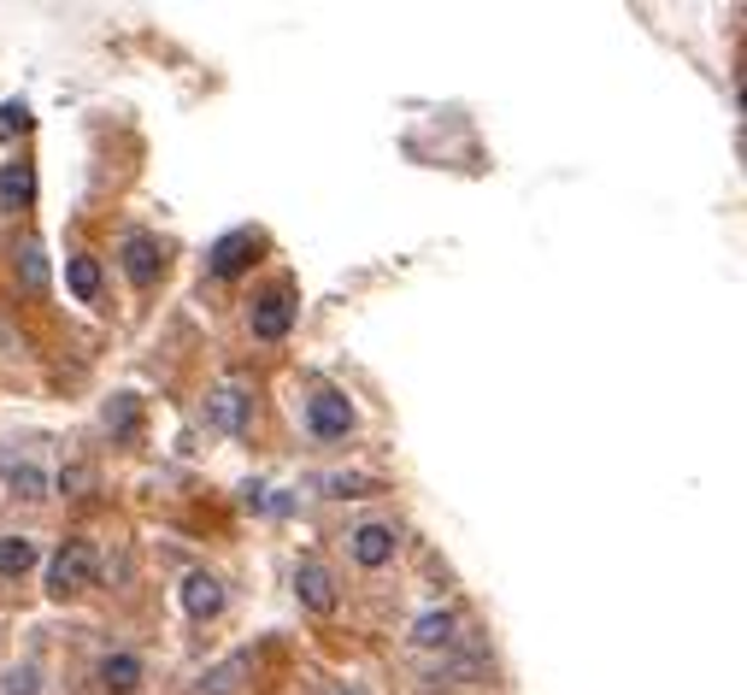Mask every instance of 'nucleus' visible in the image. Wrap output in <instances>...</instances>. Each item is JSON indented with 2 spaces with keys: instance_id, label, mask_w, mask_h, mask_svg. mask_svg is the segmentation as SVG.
Returning a JSON list of instances; mask_svg holds the SVG:
<instances>
[{
  "instance_id": "f257e3e1",
  "label": "nucleus",
  "mask_w": 747,
  "mask_h": 695,
  "mask_svg": "<svg viewBox=\"0 0 747 695\" xmlns=\"http://www.w3.org/2000/svg\"><path fill=\"white\" fill-rule=\"evenodd\" d=\"M95 571H100L95 548L89 542H66L53 555V566H48V589H53V596H77L82 584H95Z\"/></svg>"
},
{
  "instance_id": "f03ea898",
  "label": "nucleus",
  "mask_w": 747,
  "mask_h": 695,
  "mask_svg": "<svg viewBox=\"0 0 747 695\" xmlns=\"http://www.w3.org/2000/svg\"><path fill=\"white\" fill-rule=\"evenodd\" d=\"M206 419H213V431L242 437L247 419H254V395H247V383H224V390L206 395Z\"/></svg>"
},
{
  "instance_id": "7ed1b4c3",
  "label": "nucleus",
  "mask_w": 747,
  "mask_h": 695,
  "mask_svg": "<svg viewBox=\"0 0 747 695\" xmlns=\"http://www.w3.org/2000/svg\"><path fill=\"white\" fill-rule=\"evenodd\" d=\"M306 431H313V437H324V442H336V437H347V431H354V407H347V395H336V390H318L313 401H306Z\"/></svg>"
},
{
  "instance_id": "20e7f679",
  "label": "nucleus",
  "mask_w": 747,
  "mask_h": 695,
  "mask_svg": "<svg viewBox=\"0 0 747 695\" xmlns=\"http://www.w3.org/2000/svg\"><path fill=\"white\" fill-rule=\"evenodd\" d=\"M295 596L313 613H336V578H330L324 560H301L295 566Z\"/></svg>"
},
{
  "instance_id": "39448f33",
  "label": "nucleus",
  "mask_w": 747,
  "mask_h": 695,
  "mask_svg": "<svg viewBox=\"0 0 747 695\" xmlns=\"http://www.w3.org/2000/svg\"><path fill=\"white\" fill-rule=\"evenodd\" d=\"M288 324H295V301H288V290H272L254 301V336L259 342H283Z\"/></svg>"
},
{
  "instance_id": "423d86ee",
  "label": "nucleus",
  "mask_w": 747,
  "mask_h": 695,
  "mask_svg": "<svg viewBox=\"0 0 747 695\" xmlns=\"http://www.w3.org/2000/svg\"><path fill=\"white\" fill-rule=\"evenodd\" d=\"M183 607H189V619H213L224 607V584L213 571H189V578H183Z\"/></svg>"
},
{
  "instance_id": "0eeeda50",
  "label": "nucleus",
  "mask_w": 747,
  "mask_h": 695,
  "mask_svg": "<svg viewBox=\"0 0 747 695\" xmlns=\"http://www.w3.org/2000/svg\"><path fill=\"white\" fill-rule=\"evenodd\" d=\"M254 231H230V236H218V248H213V277H236L247 272V260H254Z\"/></svg>"
},
{
  "instance_id": "6e6552de",
  "label": "nucleus",
  "mask_w": 747,
  "mask_h": 695,
  "mask_svg": "<svg viewBox=\"0 0 747 695\" xmlns=\"http://www.w3.org/2000/svg\"><path fill=\"white\" fill-rule=\"evenodd\" d=\"M347 548H354L360 566H389L394 560V530L389 525H360L354 537H347Z\"/></svg>"
},
{
  "instance_id": "1a4fd4ad",
  "label": "nucleus",
  "mask_w": 747,
  "mask_h": 695,
  "mask_svg": "<svg viewBox=\"0 0 747 695\" xmlns=\"http://www.w3.org/2000/svg\"><path fill=\"white\" fill-rule=\"evenodd\" d=\"M124 272H130V283H154L159 277V236L136 231L130 242H124Z\"/></svg>"
},
{
  "instance_id": "9d476101",
  "label": "nucleus",
  "mask_w": 747,
  "mask_h": 695,
  "mask_svg": "<svg viewBox=\"0 0 747 695\" xmlns=\"http://www.w3.org/2000/svg\"><path fill=\"white\" fill-rule=\"evenodd\" d=\"M242 678H247V654H230V660H218L213 672H200L189 684V695H236Z\"/></svg>"
},
{
  "instance_id": "9b49d317",
  "label": "nucleus",
  "mask_w": 747,
  "mask_h": 695,
  "mask_svg": "<svg viewBox=\"0 0 747 695\" xmlns=\"http://www.w3.org/2000/svg\"><path fill=\"white\" fill-rule=\"evenodd\" d=\"M100 684H107L112 695H130L141 684V660L136 654H107V660H100Z\"/></svg>"
},
{
  "instance_id": "f8f14e48",
  "label": "nucleus",
  "mask_w": 747,
  "mask_h": 695,
  "mask_svg": "<svg viewBox=\"0 0 747 695\" xmlns=\"http://www.w3.org/2000/svg\"><path fill=\"white\" fill-rule=\"evenodd\" d=\"M36 566V542L30 537H0V578H24Z\"/></svg>"
},
{
  "instance_id": "ddd939ff",
  "label": "nucleus",
  "mask_w": 747,
  "mask_h": 695,
  "mask_svg": "<svg viewBox=\"0 0 747 695\" xmlns=\"http://www.w3.org/2000/svg\"><path fill=\"white\" fill-rule=\"evenodd\" d=\"M66 283H71V295H77V301H95V295H100V260L77 254V260L66 265Z\"/></svg>"
},
{
  "instance_id": "4468645a",
  "label": "nucleus",
  "mask_w": 747,
  "mask_h": 695,
  "mask_svg": "<svg viewBox=\"0 0 747 695\" xmlns=\"http://www.w3.org/2000/svg\"><path fill=\"white\" fill-rule=\"evenodd\" d=\"M30 195H36V172L30 166H7V172H0V200H7V207H30Z\"/></svg>"
},
{
  "instance_id": "2eb2a0df",
  "label": "nucleus",
  "mask_w": 747,
  "mask_h": 695,
  "mask_svg": "<svg viewBox=\"0 0 747 695\" xmlns=\"http://www.w3.org/2000/svg\"><path fill=\"white\" fill-rule=\"evenodd\" d=\"M412 643L419 648H448L453 643V613H424V619L412 625Z\"/></svg>"
},
{
  "instance_id": "dca6fc26",
  "label": "nucleus",
  "mask_w": 747,
  "mask_h": 695,
  "mask_svg": "<svg viewBox=\"0 0 747 695\" xmlns=\"http://www.w3.org/2000/svg\"><path fill=\"white\" fill-rule=\"evenodd\" d=\"M7 489H12L18 501H41V496H48V478H41L36 466H12V472H7Z\"/></svg>"
},
{
  "instance_id": "f3484780",
  "label": "nucleus",
  "mask_w": 747,
  "mask_h": 695,
  "mask_svg": "<svg viewBox=\"0 0 747 695\" xmlns=\"http://www.w3.org/2000/svg\"><path fill=\"white\" fill-rule=\"evenodd\" d=\"M18 272H24V290H30V295L48 290V260H41L36 242H24V260H18Z\"/></svg>"
},
{
  "instance_id": "a211bd4d",
  "label": "nucleus",
  "mask_w": 747,
  "mask_h": 695,
  "mask_svg": "<svg viewBox=\"0 0 747 695\" xmlns=\"http://www.w3.org/2000/svg\"><path fill=\"white\" fill-rule=\"evenodd\" d=\"M24 130H30V107H24V100H7V107H0V141H12Z\"/></svg>"
},
{
  "instance_id": "6ab92c4d",
  "label": "nucleus",
  "mask_w": 747,
  "mask_h": 695,
  "mask_svg": "<svg viewBox=\"0 0 747 695\" xmlns=\"http://www.w3.org/2000/svg\"><path fill=\"white\" fill-rule=\"evenodd\" d=\"M107 424H112L118 437H130V431H136V401L118 395V407H107Z\"/></svg>"
},
{
  "instance_id": "aec40b11",
  "label": "nucleus",
  "mask_w": 747,
  "mask_h": 695,
  "mask_svg": "<svg viewBox=\"0 0 747 695\" xmlns=\"http://www.w3.org/2000/svg\"><path fill=\"white\" fill-rule=\"evenodd\" d=\"M7 695H36V666H18L7 678Z\"/></svg>"
},
{
  "instance_id": "412c9836",
  "label": "nucleus",
  "mask_w": 747,
  "mask_h": 695,
  "mask_svg": "<svg viewBox=\"0 0 747 695\" xmlns=\"http://www.w3.org/2000/svg\"><path fill=\"white\" fill-rule=\"evenodd\" d=\"M360 489H371V478H330V496H360Z\"/></svg>"
},
{
  "instance_id": "4be33fe9",
  "label": "nucleus",
  "mask_w": 747,
  "mask_h": 695,
  "mask_svg": "<svg viewBox=\"0 0 747 695\" xmlns=\"http://www.w3.org/2000/svg\"><path fill=\"white\" fill-rule=\"evenodd\" d=\"M59 489H89V472L77 466V472H66V478H59Z\"/></svg>"
},
{
  "instance_id": "5701e85b",
  "label": "nucleus",
  "mask_w": 747,
  "mask_h": 695,
  "mask_svg": "<svg viewBox=\"0 0 747 695\" xmlns=\"http://www.w3.org/2000/svg\"><path fill=\"white\" fill-rule=\"evenodd\" d=\"M342 695H354V689H342Z\"/></svg>"
}]
</instances>
